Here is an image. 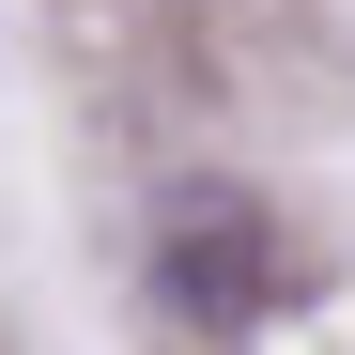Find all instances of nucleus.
<instances>
[{
    "label": "nucleus",
    "instance_id": "1",
    "mask_svg": "<svg viewBox=\"0 0 355 355\" xmlns=\"http://www.w3.org/2000/svg\"><path fill=\"white\" fill-rule=\"evenodd\" d=\"M155 278L170 293H186V309L201 324H248V309H278V216L248 201V186H186V201H170V232H155Z\"/></svg>",
    "mask_w": 355,
    "mask_h": 355
}]
</instances>
